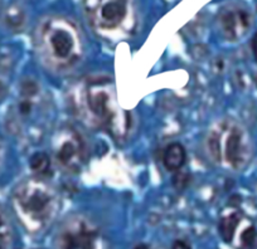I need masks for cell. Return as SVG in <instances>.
I'll list each match as a JSON object with an SVG mask.
<instances>
[{
  "label": "cell",
  "mask_w": 257,
  "mask_h": 249,
  "mask_svg": "<svg viewBox=\"0 0 257 249\" xmlns=\"http://www.w3.org/2000/svg\"><path fill=\"white\" fill-rule=\"evenodd\" d=\"M38 48L51 67L67 70L82 58V36L70 19L48 18L38 29Z\"/></svg>",
  "instance_id": "cell-1"
},
{
  "label": "cell",
  "mask_w": 257,
  "mask_h": 249,
  "mask_svg": "<svg viewBox=\"0 0 257 249\" xmlns=\"http://www.w3.org/2000/svg\"><path fill=\"white\" fill-rule=\"evenodd\" d=\"M14 211L22 225L39 233L56 218L59 199L56 191L42 180H26L17 186L12 198Z\"/></svg>",
  "instance_id": "cell-2"
},
{
  "label": "cell",
  "mask_w": 257,
  "mask_h": 249,
  "mask_svg": "<svg viewBox=\"0 0 257 249\" xmlns=\"http://www.w3.org/2000/svg\"><path fill=\"white\" fill-rule=\"evenodd\" d=\"M85 111L91 122L105 130L113 139L126 136L132 126L130 115L120 107L115 87L108 80L93 81L85 88Z\"/></svg>",
  "instance_id": "cell-3"
},
{
  "label": "cell",
  "mask_w": 257,
  "mask_h": 249,
  "mask_svg": "<svg viewBox=\"0 0 257 249\" xmlns=\"http://www.w3.org/2000/svg\"><path fill=\"white\" fill-rule=\"evenodd\" d=\"M208 152L214 162L233 170L248 165L253 155L251 137L243 126L234 121H223L208 135Z\"/></svg>",
  "instance_id": "cell-4"
},
{
  "label": "cell",
  "mask_w": 257,
  "mask_h": 249,
  "mask_svg": "<svg viewBox=\"0 0 257 249\" xmlns=\"http://www.w3.org/2000/svg\"><path fill=\"white\" fill-rule=\"evenodd\" d=\"M85 12L93 28L105 37L121 38L134 31L132 0H85Z\"/></svg>",
  "instance_id": "cell-5"
},
{
  "label": "cell",
  "mask_w": 257,
  "mask_h": 249,
  "mask_svg": "<svg viewBox=\"0 0 257 249\" xmlns=\"http://www.w3.org/2000/svg\"><path fill=\"white\" fill-rule=\"evenodd\" d=\"M58 249H107L100 229L85 216H73L57 235Z\"/></svg>",
  "instance_id": "cell-6"
},
{
  "label": "cell",
  "mask_w": 257,
  "mask_h": 249,
  "mask_svg": "<svg viewBox=\"0 0 257 249\" xmlns=\"http://www.w3.org/2000/svg\"><path fill=\"white\" fill-rule=\"evenodd\" d=\"M57 162L68 171H78L86 159V145L80 134L72 129L63 130L54 144Z\"/></svg>",
  "instance_id": "cell-7"
},
{
  "label": "cell",
  "mask_w": 257,
  "mask_h": 249,
  "mask_svg": "<svg viewBox=\"0 0 257 249\" xmlns=\"http://www.w3.org/2000/svg\"><path fill=\"white\" fill-rule=\"evenodd\" d=\"M219 28L224 38L231 42L243 38L251 27V16L244 7L231 4L221 11L218 17Z\"/></svg>",
  "instance_id": "cell-8"
},
{
  "label": "cell",
  "mask_w": 257,
  "mask_h": 249,
  "mask_svg": "<svg viewBox=\"0 0 257 249\" xmlns=\"http://www.w3.org/2000/svg\"><path fill=\"white\" fill-rule=\"evenodd\" d=\"M185 161H187V151L182 144L173 142L165 149L163 155V164L168 171H180L185 165Z\"/></svg>",
  "instance_id": "cell-9"
},
{
  "label": "cell",
  "mask_w": 257,
  "mask_h": 249,
  "mask_svg": "<svg viewBox=\"0 0 257 249\" xmlns=\"http://www.w3.org/2000/svg\"><path fill=\"white\" fill-rule=\"evenodd\" d=\"M241 214L238 211H232V213L223 215L221 218L218 224V230L222 239L226 243H231L234 239L239 224H241Z\"/></svg>",
  "instance_id": "cell-10"
},
{
  "label": "cell",
  "mask_w": 257,
  "mask_h": 249,
  "mask_svg": "<svg viewBox=\"0 0 257 249\" xmlns=\"http://www.w3.org/2000/svg\"><path fill=\"white\" fill-rule=\"evenodd\" d=\"M29 166L38 176L48 177L53 174L51 157L46 152H36L29 160Z\"/></svg>",
  "instance_id": "cell-11"
},
{
  "label": "cell",
  "mask_w": 257,
  "mask_h": 249,
  "mask_svg": "<svg viewBox=\"0 0 257 249\" xmlns=\"http://www.w3.org/2000/svg\"><path fill=\"white\" fill-rule=\"evenodd\" d=\"M13 231L6 214L0 209V249H11Z\"/></svg>",
  "instance_id": "cell-12"
},
{
  "label": "cell",
  "mask_w": 257,
  "mask_h": 249,
  "mask_svg": "<svg viewBox=\"0 0 257 249\" xmlns=\"http://www.w3.org/2000/svg\"><path fill=\"white\" fill-rule=\"evenodd\" d=\"M173 184H174V186L178 190H182V189L187 188L188 184H189V175L183 174V172L179 171L177 174V176L173 179Z\"/></svg>",
  "instance_id": "cell-13"
},
{
  "label": "cell",
  "mask_w": 257,
  "mask_h": 249,
  "mask_svg": "<svg viewBox=\"0 0 257 249\" xmlns=\"http://www.w3.org/2000/svg\"><path fill=\"white\" fill-rule=\"evenodd\" d=\"M172 249H192V248H190V245L187 243V241L175 240L174 243H173Z\"/></svg>",
  "instance_id": "cell-14"
},
{
  "label": "cell",
  "mask_w": 257,
  "mask_h": 249,
  "mask_svg": "<svg viewBox=\"0 0 257 249\" xmlns=\"http://www.w3.org/2000/svg\"><path fill=\"white\" fill-rule=\"evenodd\" d=\"M251 49H252V53H253L254 61L257 62V33L254 34L253 38H252L251 41Z\"/></svg>",
  "instance_id": "cell-15"
},
{
  "label": "cell",
  "mask_w": 257,
  "mask_h": 249,
  "mask_svg": "<svg viewBox=\"0 0 257 249\" xmlns=\"http://www.w3.org/2000/svg\"><path fill=\"white\" fill-rule=\"evenodd\" d=\"M4 155H6V151H4V144L0 139V166L3 164V160H4Z\"/></svg>",
  "instance_id": "cell-16"
},
{
  "label": "cell",
  "mask_w": 257,
  "mask_h": 249,
  "mask_svg": "<svg viewBox=\"0 0 257 249\" xmlns=\"http://www.w3.org/2000/svg\"><path fill=\"white\" fill-rule=\"evenodd\" d=\"M134 249H149V246H148L147 244H139V245L135 246Z\"/></svg>",
  "instance_id": "cell-17"
}]
</instances>
